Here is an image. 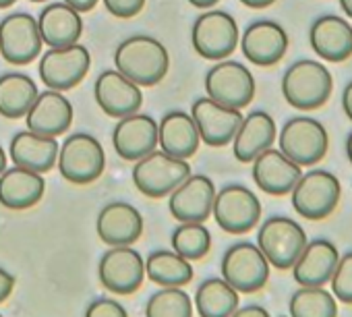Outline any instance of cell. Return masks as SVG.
Instances as JSON below:
<instances>
[{
	"mask_svg": "<svg viewBox=\"0 0 352 317\" xmlns=\"http://www.w3.org/2000/svg\"><path fill=\"white\" fill-rule=\"evenodd\" d=\"M116 71L139 87L157 85L170 69L166 46L151 36H131L118 44L114 52Z\"/></svg>",
	"mask_w": 352,
	"mask_h": 317,
	"instance_id": "cell-1",
	"label": "cell"
},
{
	"mask_svg": "<svg viewBox=\"0 0 352 317\" xmlns=\"http://www.w3.org/2000/svg\"><path fill=\"white\" fill-rule=\"evenodd\" d=\"M333 91V77L329 69L311 58L296 61L290 65L282 77V96L284 100L302 112L321 108Z\"/></svg>",
	"mask_w": 352,
	"mask_h": 317,
	"instance_id": "cell-2",
	"label": "cell"
},
{
	"mask_svg": "<svg viewBox=\"0 0 352 317\" xmlns=\"http://www.w3.org/2000/svg\"><path fill=\"white\" fill-rule=\"evenodd\" d=\"M56 166L71 185H91L104 175L106 153L94 135L73 133L58 147Z\"/></svg>",
	"mask_w": 352,
	"mask_h": 317,
	"instance_id": "cell-3",
	"label": "cell"
},
{
	"mask_svg": "<svg viewBox=\"0 0 352 317\" xmlns=\"http://www.w3.org/2000/svg\"><path fill=\"white\" fill-rule=\"evenodd\" d=\"M278 149L294 164L311 168L325 157L329 149V135L317 118L292 116L278 133Z\"/></svg>",
	"mask_w": 352,
	"mask_h": 317,
	"instance_id": "cell-4",
	"label": "cell"
},
{
	"mask_svg": "<svg viewBox=\"0 0 352 317\" xmlns=\"http://www.w3.org/2000/svg\"><path fill=\"white\" fill-rule=\"evenodd\" d=\"M191 177V166L187 160L168 155L166 151H151L135 162L133 183L135 187L151 199L168 197L183 181Z\"/></svg>",
	"mask_w": 352,
	"mask_h": 317,
	"instance_id": "cell-5",
	"label": "cell"
},
{
	"mask_svg": "<svg viewBox=\"0 0 352 317\" xmlns=\"http://www.w3.org/2000/svg\"><path fill=\"white\" fill-rule=\"evenodd\" d=\"M290 195L292 208L298 216L307 220H323L338 208L342 185L336 175L323 168H313L300 175Z\"/></svg>",
	"mask_w": 352,
	"mask_h": 317,
	"instance_id": "cell-6",
	"label": "cell"
},
{
	"mask_svg": "<svg viewBox=\"0 0 352 317\" xmlns=\"http://www.w3.org/2000/svg\"><path fill=\"white\" fill-rule=\"evenodd\" d=\"M307 234L302 226L286 216L267 218L257 232V247L270 265L278 270H290L302 249L307 247Z\"/></svg>",
	"mask_w": 352,
	"mask_h": 317,
	"instance_id": "cell-7",
	"label": "cell"
},
{
	"mask_svg": "<svg viewBox=\"0 0 352 317\" xmlns=\"http://www.w3.org/2000/svg\"><path fill=\"white\" fill-rule=\"evenodd\" d=\"M212 216L228 234H245L259 224L261 201L245 185H226L216 191Z\"/></svg>",
	"mask_w": 352,
	"mask_h": 317,
	"instance_id": "cell-8",
	"label": "cell"
},
{
	"mask_svg": "<svg viewBox=\"0 0 352 317\" xmlns=\"http://www.w3.org/2000/svg\"><path fill=\"white\" fill-rule=\"evenodd\" d=\"M239 40V25L234 17L226 11H208L193 23V48L199 56L208 61H226L236 50Z\"/></svg>",
	"mask_w": 352,
	"mask_h": 317,
	"instance_id": "cell-9",
	"label": "cell"
},
{
	"mask_svg": "<svg viewBox=\"0 0 352 317\" xmlns=\"http://www.w3.org/2000/svg\"><path fill=\"white\" fill-rule=\"evenodd\" d=\"M91 54L85 46L71 44L63 48H50L40 58V79L48 89L69 91L77 87L89 73Z\"/></svg>",
	"mask_w": 352,
	"mask_h": 317,
	"instance_id": "cell-10",
	"label": "cell"
},
{
	"mask_svg": "<svg viewBox=\"0 0 352 317\" xmlns=\"http://www.w3.org/2000/svg\"><path fill=\"white\" fill-rule=\"evenodd\" d=\"M253 73L236 61H218L206 75V91L218 104L243 110L255 98Z\"/></svg>",
	"mask_w": 352,
	"mask_h": 317,
	"instance_id": "cell-11",
	"label": "cell"
},
{
	"mask_svg": "<svg viewBox=\"0 0 352 317\" xmlns=\"http://www.w3.org/2000/svg\"><path fill=\"white\" fill-rule=\"evenodd\" d=\"M222 278L243 294L257 292L270 280V263L253 243H236L222 257Z\"/></svg>",
	"mask_w": 352,
	"mask_h": 317,
	"instance_id": "cell-12",
	"label": "cell"
},
{
	"mask_svg": "<svg viewBox=\"0 0 352 317\" xmlns=\"http://www.w3.org/2000/svg\"><path fill=\"white\" fill-rule=\"evenodd\" d=\"M38 19L30 13H13L0 21V54L13 67L32 65L42 54Z\"/></svg>",
	"mask_w": 352,
	"mask_h": 317,
	"instance_id": "cell-13",
	"label": "cell"
},
{
	"mask_svg": "<svg viewBox=\"0 0 352 317\" xmlns=\"http://www.w3.org/2000/svg\"><path fill=\"white\" fill-rule=\"evenodd\" d=\"M100 282L114 294H133L145 278V261L139 251L129 247H110L100 259Z\"/></svg>",
	"mask_w": 352,
	"mask_h": 317,
	"instance_id": "cell-14",
	"label": "cell"
},
{
	"mask_svg": "<svg viewBox=\"0 0 352 317\" xmlns=\"http://www.w3.org/2000/svg\"><path fill=\"white\" fill-rule=\"evenodd\" d=\"M239 46L251 65L274 67L288 52V34L280 23L259 19L243 32Z\"/></svg>",
	"mask_w": 352,
	"mask_h": 317,
	"instance_id": "cell-15",
	"label": "cell"
},
{
	"mask_svg": "<svg viewBox=\"0 0 352 317\" xmlns=\"http://www.w3.org/2000/svg\"><path fill=\"white\" fill-rule=\"evenodd\" d=\"M216 185L206 175H191L170 193L168 210L179 222H206L212 216Z\"/></svg>",
	"mask_w": 352,
	"mask_h": 317,
	"instance_id": "cell-16",
	"label": "cell"
},
{
	"mask_svg": "<svg viewBox=\"0 0 352 317\" xmlns=\"http://www.w3.org/2000/svg\"><path fill=\"white\" fill-rule=\"evenodd\" d=\"M191 116L197 124L199 139L210 147H224L232 143L236 129L243 120L241 110L218 104L208 96L193 102Z\"/></svg>",
	"mask_w": 352,
	"mask_h": 317,
	"instance_id": "cell-17",
	"label": "cell"
},
{
	"mask_svg": "<svg viewBox=\"0 0 352 317\" xmlns=\"http://www.w3.org/2000/svg\"><path fill=\"white\" fill-rule=\"evenodd\" d=\"M112 145L126 162H137L157 147V122L147 114H129L118 118L112 131Z\"/></svg>",
	"mask_w": 352,
	"mask_h": 317,
	"instance_id": "cell-18",
	"label": "cell"
},
{
	"mask_svg": "<svg viewBox=\"0 0 352 317\" xmlns=\"http://www.w3.org/2000/svg\"><path fill=\"white\" fill-rule=\"evenodd\" d=\"M94 96L102 112L108 114L110 118H122L135 114L143 104L141 87L131 79H126L116 69H108L98 77L94 85Z\"/></svg>",
	"mask_w": 352,
	"mask_h": 317,
	"instance_id": "cell-19",
	"label": "cell"
},
{
	"mask_svg": "<svg viewBox=\"0 0 352 317\" xmlns=\"http://www.w3.org/2000/svg\"><path fill=\"white\" fill-rule=\"evenodd\" d=\"M251 164L255 185L263 193L274 197L288 195L302 175V168L298 164H294L290 157H286L280 149L274 147L261 151Z\"/></svg>",
	"mask_w": 352,
	"mask_h": 317,
	"instance_id": "cell-20",
	"label": "cell"
},
{
	"mask_svg": "<svg viewBox=\"0 0 352 317\" xmlns=\"http://www.w3.org/2000/svg\"><path fill=\"white\" fill-rule=\"evenodd\" d=\"M96 230L108 247H129L143 234V218L139 210L126 201H110L98 214Z\"/></svg>",
	"mask_w": 352,
	"mask_h": 317,
	"instance_id": "cell-21",
	"label": "cell"
},
{
	"mask_svg": "<svg viewBox=\"0 0 352 317\" xmlns=\"http://www.w3.org/2000/svg\"><path fill=\"white\" fill-rule=\"evenodd\" d=\"M311 50L325 63H344L352 56V25L338 15H323L311 23Z\"/></svg>",
	"mask_w": 352,
	"mask_h": 317,
	"instance_id": "cell-22",
	"label": "cell"
},
{
	"mask_svg": "<svg viewBox=\"0 0 352 317\" xmlns=\"http://www.w3.org/2000/svg\"><path fill=\"white\" fill-rule=\"evenodd\" d=\"M73 114H75L73 104L67 100L63 91L46 89L38 94L36 102L28 110L25 122L30 131L56 139L58 135H65L71 129Z\"/></svg>",
	"mask_w": 352,
	"mask_h": 317,
	"instance_id": "cell-23",
	"label": "cell"
},
{
	"mask_svg": "<svg viewBox=\"0 0 352 317\" xmlns=\"http://www.w3.org/2000/svg\"><path fill=\"white\" fill-rule=\"evenodd\" d=\"M276 137H278L276 120L263 110H253L247 116H243L236 129V135L232 139V153L239 162L251 164L261 151L274 145Z\"/></svg>",
	"mask_w": 352,
	"mask_h": 317,
	"instance_id": "cell-24",
	"label": "cell"
},
{
	"mask_svg": "<svg viewBox=\"0 0 352 317\" xmlns=\"http://www.w3.org/2000/svg\"><path fill=\"white\" fill-rule=\"evenodd\" d=\"M58 141L54 137H44L34 131H19L9 145V155L15 166L34 173H48L58 160Z\"/></svg>",
	"mask_w": 352,
	"mask_h": 317,
	"instance_id": "cell-25",
	"label": "cell"
},
{
	"mask_svg": "<svg viewBox=\"0 0 352 317\" xmlns=\"http://www.w3.org/2000/svg\"><path fill=\"white\" fill-rule=\"evenodd\" d=\"M199 131L191 114L183 110H172L164 114L157 124V145L168 155L189 160L199 149Z\"/></svg>",
	"mask_w": 352,
	"mask_h": 317,
	"instance_id": "cell-26",
	"label": "cell"
},
{
	"mask_svg": "<svg viewBox=\"0 0 352 317\" xmlns=\"http://www.w3.org/2000/svg\"><path fill=\"white\" fill-rule=\"evenodd\" d=\"M340 253L331 241L315 239L307 243L302 253L292 265V276L296 284L300 286H323L329 282L336 265H338Z\"/></svg>",
	"mask_w": 352,
	"mask_h": 317,
	"instance_id": "cell-27",
	"label": "cell"
},
{
	"mask_svg": "<svg viewBox=\"0 0 352 317\" xmlns=\"http://www.w3.org/2000/svg\"><path fill=\"white\" fill-rule=\"evenodd\" d=\"M38 30L46 46L63 48L79 42L83 36V19L81 13L71 9L67 3H50L38 17Z\"/></svg>",
	"mask_w": 352,
	"mask_h": 317,
	"instance_id": "cell-28",
	"label": "cell"
},
{
	"mask_svg": "<svg viewBox=\"0 0 352 317\" xmlns=\"http://www.w3.org/2000/svg\"><path fill=\"white\" fill-rule=\"evenodd\" d=\"M46 183L40 173L28 168H7L0 175V206L21 212L40 204Z\"/></svg>",
	"mask_w": 352,
	"mask_h": 317,
	"instance_id": "cell-29",
	"label": "cell"
},
{
	"mask_svg": "<svg viewBox=\"0 0 352 317\" xmlns=\"http://www.w3.org/2000/svg\"><path fill=\"white\" fill-rule=\"evenodd\" d=\"M36 81L25 73H7L0 77V116L25 118L28 110L38 98Z\"/></svg>",
	"mask_w": 352,
	"mask_h": 317,
	"instance_id": "cell-30",
	"label": "cell"
},
{
	"mask_svg": "<svg viewBox=\"0 0 352 317\" xmlns=\"http://www.w3.org/2000/svg\"><path fill=\"white\" fill-rule=\"evenodd\" d=\"M145 274L153 284H160L162 288L183 286L193 280L191 261H187L179 253L168 251V249H157L147 257Z\"/></svg>",
	"mask_w": 352,
	"mask_h": 317,
	"instance_id": "cell-31",
	"label": "cell"
},
{
	"mask_svg": "<svg viewBox=\"0 0 352 317\" xmlns=\"http://www.w3.org/2000/svg\"><path fill=\"white\" fill-rule=\"evenodd\" d=\"M199 317H230L239 309V292L224 278L206 280L195 294Z\"/></svg>",
	"mask_w": 352,
	"mask_h": 317,
	"instance_id": "cell-32",
	"label": "cell"
},
{
	"mask_svg": "<svg viewBox=\"0 0 352 317\" xmlns=\"http://www.w3.org/2000/svg\"><path fill=\"white\" fill-rule=\"evenodd\" d=\"M290 317H338V303L323 286H300L288 303Z\"/></svg>",
	"mask_w": 352,
	"mask_h": 317,
	"instance_id": "cell-33",
	"label": "cell"
},
{
	"mask_svg": "<svg viewBox=\"0 0 352 317\" xmlns=\"http://www.w3.org/2000/svg\"><path fill=\"white\" fill-rule=\"evenodd\" d=\"M172 251L187 261L204 259L212 249V234L201 222H181L172 232Z\"/></svg>",
	"mask_w": 352,
	"mask_h": 317,
	"instance_id": "cell-34",
	"label": "cell"
},
{
	"mask_svg": "<svg viewBox=\"0 0 352 317\" xmlns=\"http://www.w3.org/2000/svg\"><path fill=\"white\" fill-rule=\"evenodd\" d=\"M145 317H193V303L181 286H168L149 296Z\"/></svg>",
	"mask_w": 352,
	"mask_h": 317,
	"instance_id": "cell-35",
	"label": "cell"
},
{
	"mask_svg": "<svg viewBox=\"0 0 352 317\" xmlns=\"http://www.w3.org/2000/svg\"><path fill=\"white\" fill-rule=\"evenodd\" d=\"M333 296L346 305H352V251L338 259V265L329 278Z\"/></svg>",
	"mask_w": 352,
	"mask_h": 317,
	"instance_id": "cell-36",
	"label": "cell"
},
{
	"mask_svg": "<svg viewBox=\"0 0 352 317\" xmlns=\"http://www.w3.org/2000/svg\"><path fill=\"white\" fill-rule=\"evenodd\" d=\"M102 3L106 11L118 19H133L145 7V0H102Z\"/></svg>",
	"mask_w": 352,
	"mask_h": 317,
	"instance_id": "cell-37",
	"label": "cell"
},
{
	"mask_svg": "<svg viewBox=\"0 0 352 317\" xmlns=\"http://www.w3.org/2000/svg\"><path fill=\"white\" fill-rule=\"evenodd\" d=\"M85 317H129L124 307L112 298H96L85 309Z\"/></svg>",
	"mask_w": 352,
	"mask_h": 317,
	"instance_id": "cell-38",
	"label": "cell"
},
{
	"mask_svg": "<svg viewBox=\"0 0 352 317\" xmlns=\"http://www.w3.org/2000/svg\"><path fill=\"white\" fill-rule=\"evenodd\" d=\"M15 288V276L9 274L5 267H0V303L7 300Z\"/></svg>",
	"mask_w": 352,
	"mask_h": 317,
	"instance_id": "cell-39",
	"label": "cell"
},
{
	"mask_svg": "<svg viewBox=\"0 0 352 317\" xmlns=\"http://www.w3.org/2000/svg\"><path fill=\"white\" fill-rule=\"evenodd\" d=\"M230 317H272V315L267 309H263L259 305H247V307L236 309Z\"/></svg>",
	"mask_w": 352,
	"mask_h": 317,
	"instance_id": "cell-40",
	"label": "cell"
},
{
	"mask_svg": "<svg viewBox=\"0 0 352 317\" xmlns=\"http://www.w3.org/2000/svg\"><path fill=\"white\" fill-rule=\"evenodd\" d=\"M65 3L71 9H75L77 13H89V11H94L98 7L100 0H65Z\"/></svg>",
	"mask_w": 352,
	"mask_h": 317,
	"instance_id": "cell-41",
	"label": "cell"
},
{
	"mask_svg": "<svg viewBox=\"0 0 352 317\" xmlns=\"http://www.w3.org/2000/svg\"><path fill=\"white\" fill-rule=\"evenodd\" d=\"M342 110H344L346 118L352 120V81H348V85L342 91Z\"/></svg>",
	"mask_w": 352,
	"mask_h": 317,
	"instance_id": "cell-42",
	"label": "cell"
},
{
	"mask_svg": "<svg viewBox=\"0 0 352 317\" xmlns=\"http://www.w3.org/2000/svg\"><path fill=\"white\" fill-rule=\"evenodd\" d=\"M241 3L249 9H267L276 3V0H241Z\"/></svg>",
	"mask_w": 352,
	"mask_h": 317,
	"instance_id": "cell-43",
	"label": "cell"
},
{
	"mask_svg": "<svg viewBox=\"0 0 352 317\" xmlns=\"http://www.w3.org/2000/svg\"><path fill=\"white\" fill-rule=\"evenodd\" d=\"M189 3L197 9H212L214 5L220 3V0H189Z\"/></svg>",
	"mask_w": 352,
	"mask_h": 317,
	"instance_id": "cell-44",
	"label": "cell"
},
{
	"mask_svg": "<svg viewBox=\"0 0 352 317\" xmlns=\"http://www.w3.org/2000/svg\"><path fill=\"white\" fill-rule=\"evenodd\" d=\"M340 9L348 19H352V0H340Z\"/></svg>",
	"mask_w": 352,
	"mask_h": 317,
	"instance_id": "cell-45",
	"label": "cell"
},
{
	"mask_svg": "<svg viewBox=\"0 0 352 317\" xmlns=\"http://www.w3.org/2000/svg\"><path fill=\"white\" fill-rule=\"evenodd\" d=\"M5 171H7V151L3 145H0V175H3Z\"/></svg>",
	"mask_w": 352,
	"mask_h": 317,
	"instance_id": "cell-46",
	"label": "cell"
},
{
	"mask_svg": "<svg viewBox=\"0 0 352 317\" xmlns=\"http://www.w3.org/2000/svg\"><path fill=\"white\" fill-rule=\"evenodd\" d=\"M346 155H348V160H350V164H352V131H350L348 137H346Z\"/></svg>",
	"mask_w": 352,
	"mask_h": 317,
	"instance_id": "cell-47",
	"label": "cell"
},
{
	"mask_svg": "<svg viewBox=\"0 0 352 317\" xmlns=\"http://www.w3.org/2000/svg\"><path fill=\"white\" fill-rule=\"evenodd\" d=\"M17 3V0H0V9H9Z\"/></svg>",
	"mask_w": 352,
	"mask_h": 317,
	"instance_id": "cell-48",
	"label": "cell"
},
{
	"mask_svg": "<svg viewBox=\"0 0 352 317\" xmlns=\"http://www.w3.org/2000/svg\"><path fill=\"white\" fill-rule=\"evenodd\" d=\"M30 3H46V0H30Z\"/></svg>",
	"mask_w": 352,
	"mask_h": 317,
	"instance_id": "cell-49",
	"label": "cell"
},
{
	"mask_svg": "<svg viewBox=\"0 0 352 317\" xmlns=\"http://www.w3.org/2000/svg\"><path fill=\"white\" fill-rule=\"evenodd\" d=\"M280 317H288V315H280Z\"/></svg>",
	"mask_w": 352,
	"mask_h": 317,
	"instance_id": "cell-50",
	"label": "cell"
},
{
	"mask_svg": "<svg viewBox=\"0 0 352 317\" xmlns=\"http://www.w3.org/2000/svg\"><path fill=\"white\" fill-rule=\"evenodd\" d=\"M0 317H3V313H0Z\"/></svg>",
	"mask_w": 352,
	"mask_h": 317,
	"instance_id": "cell-51",
	"label": "cell"
}]
</instances>
